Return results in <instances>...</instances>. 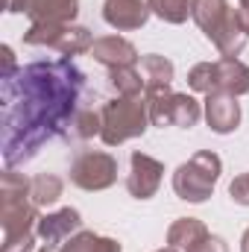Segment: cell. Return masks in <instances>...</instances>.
Here are the masks:
<instances>
[{
	"label": "cell",
	"instance_id": "cell-1",
	"mask_svg": "<svg viewBox=\"0 0 249 252\" xmlns=\"http://www.w3.org/2000/svg\"><path fill=\"white\" fill-rule=\"evenodd\" d=\"M85 76L67 56L32 62L3 79V158L9 167L30 161L38 147L76 121Z\"/></svg>",
	"mask_w": 249,
	"mask_h": 252
},
{
	"label": "cell",
	"instance_id": "cell-2",
	"mask_svg": "<svg viewBox=\"0 0 249 252\" xmlns=\"http://www.w3.org/2000/svg\"><path fill=\"white\" fill-rule=\"evenodd\" d=\"M190 18L205 32V38L217 47L220 56L238 59L247 44V30L241 27L238 9L229 6V0H193Z\"/></svg>",
	"mask_w": 249,
	"mask_h": 252
},
{
	"label": "cell",
	"instance_id": "cell-3",
	"mask_svg": "<svg viewBox=\"0 0 249 252\" xmlns=\"http://www.w3.org/2000/svg\"><path fill=\"white\" fill-rule=\"evenodd\" d=\"M103 144L121 147L132 138H141L150 126V112L144 97H115L103 106Z\"/></svg>",
	"mask_w": 249,
	"mask_h": 252
},
{
	"label": "cell",
	"instance_id": "cell-4",
	"mask_svg": "<svg viewBox=\"0 0 249 252\" xmlns=\"http://www.w3.org/2000/svg\"><path fill=\"white\" fill-rule=\"evenodd\" d=\"M220 173H223V158L217 153H211V150H199V153H193L187 158L185 164L176 167L173 190H176L179 199L199 205V202H205L214 193V185H217Z\"/></svg>",
	"mask_w": 249,
	"mask_h": 252
},
{
	"label": "cell",
	"instance_id": "cell-5",
	"mask_svg": "<svg viewBox=\"0 0 249 252\" xmlns=\"http://www.w3.org/2000/svg\"><path fill=\"white\" fill-rule=\"evenodd\" d=\"M94 35L88 27H76V24H47V21H35L27 32H24V44L32 47H53L62 56H79L88 53L94 47Z\"/></svg>",
	"mask_w": 249,
	"mask_h": 252
},
{
	"label": "cell",
	"instance_id": "cell-6",
	"mask_svg": "<svg viewBox=\"0 0 249 252\" xmlns=\"http://www.w3.org/2000/svg\"><path fill=\"white\" fill-rule=\"evenodd\" d=\"M70 182L82 190H106L118 182V158L106 150H85L70 164Z\"/></svg>",
	"mask_w": 249,
	"mask_h": 252
},
{
	"label": "cell",
	"instance_id": "cell-7",
	"mask_svg": "<svg viewBox=\"0 0 249 252\" xmlns=\"http://www.w3.org/2000/svg\"><path fill=\"white\" fill-rule=\"evenodd\" d=\"M129 164H132V170H129V176H126V190H129L135 199H153V196L158 193V188H161L164 164H161L158 158L141 153V150L132 153Z\"/></svg>",
	"mask_w": 249,
	"mask_h": 252
},
{
	"label": "cell",
	"instance_id": "cell-8",
	"mask_svg": "<svg viewBox=\"0 0 249 252\" xmlns=\"http://www.w3.org/2000/svg\"><path fill=\"white\" fill-rule=\"evenodd\" d=\"M202 118L211 132L217 135H229L241 126V103L235 94H226V91H214V94H205L202 100Z\"/></svg>",
	"mask_w": 249,
	"mask_h": 252
},
{
	"label": "cell",
	"instance_id": "cell-9",
	"mask_svg": "<svg viewBox=\"0 0 249 252\" xmlns=\"http://www.w3.org/2000/svg\"><path fill=\"white\" fill-rule=\"evenodd\" d=\"M38 205L32 199H15V202H0V226H3V244H12L30 232H35L38 223Z\"/></svg>",
	"mask_w": 249,
	"mask_h": 252
},
{
	"label": "cell",
	"instance_id": "cell-10",
	"mask_svg": "<svg viewBox=\"0 0 249 252\" xmlns=\"http://www.w3.org/2000/svg\"><path fill=\"white\" fill-rule=\"evenodd\" d=\"M82 229V214L76 211V208H59V211H53V214H41L38 217V223H35V235H38V241H44V244H64L70 235H76Z\"/></svg>",
	"mask_w": 249,
	"mask_h": 252
},
{
	"label": "cell",
	"instance_id": "cell-11",
	"mask_svg": "<svg viewBox=\"0 0 249 252\" xmlns=\"http://www.w3.org/2000/svg\"><path fill=\"white\" fill-rule=\"evenodd\" d=\"M150 6L147 0H106L103 3V21L112 30H141L150 21Z\"/></svg>",
	"mask_w": 249,
	"mask_h": 252
},
{
	"label": "cell",
	"instance_id": "cell-12",
	"mask_svg": "<svg viewBox=\"0 0 249 252\" xmlns=\"http://www.w3.org/2000/svg\"><path fill=\"white\" fill-rule=\"evenodd\" d=\"M214 91H226V94H249V64L241 59H226L220 56L217 62H211V94Z\"/></svg>",
	"mask_w": 249,
	"mask_h": 252
},
{
	"label": "cell",
	"instance_id": "cell-13",
	"mask_svg": "<svg viewBox=\"0 0 249 252\" xmlns=\"http://www.w3.org/2000/svg\"><path fill=\"white\" fill-rule=\"evenodd\" d=\"M91 56H94V62H100L103 67H109V70H115V67H135V64L141 62L135 44L121 38V35L97 38L94 47H91Z\"/></svg>",
	"mask_w": 249,
	"mask_h": 252
},
{
	"label": "cell",
	"instance_id": "cell-14",
	"mask_svg": "<svg viewBox=\"0 0 249 252\" xmlns=\"http://www.w3.org/2000/svg\"><path fill=\"white\" fill-rule=\"evenodd\" d=\"M211 232H208V226L202 220H196V217H176L170 223V229H167V247H173V250H179V252H187L190 247H196Z\"/></svg>",
	"mask_w": 249,
	"mask_h": 252
},
{
	"label": "cell",
	"instance_id": "cell-15",
	"mask_svg": "<svg viewBox=\"0 0 249 252\" xmlns=\"http://www.w3.org/2000/svg\"><path fill=\"white\" fill-rule=\"evenodd\" d=\"M35 21H47V24H70L79 15V0H30V12Z\"/></svg>",
	"mask_w": 249,
	"mask_h": 252
},
{
	"label": "cell",
	"instance_id": "cell-16",
	"mask_svg": "<svg viewBox=\"0 0 249 252\" xmlns=\"http://www.w3.org/2000/svg\"><path fill=\"white\" fill-rule=\"evenodd\" d=\"M59 252H124V247L115 238H103V235H94V232L79 229L76 235H70L62 247H59Z\"/></svg>",
	"mask_w": 249,
	"mask_h": 252
},
{
	"label": "cell",
	"instance_id": "cell-17",
	"mask_svg": "<svg viewBox=\"0 0 249 252\" xmlns=\"http://www.w3.org/2000/svg\"><path fill=\"white\" fill-rule=\"evenodd\" d=\"M141 76L147 82V88H161V85H170L173 76H176V67L167 56H158V53H147L141 56Z\"/></svg>",
	"mask_w": 249,
	"mask_h": 252
},
{
	"label": "cell",
	"instance_id": "cell-18",
	"mask_svg": "<svg viewBox=\"0 0 249 252\" xmlns=\"http://www.w3.org/2000/svg\"><path fill=\"white\" fill-rule=\"evenodd\" d=\"M202 118V103L190 94H179L173 91V100H170V124L179 126V129H190V126L199 124Z\"/></svg>",
	"mask_w": 249,
	"mask_h": 252
},
{
	"label": "cell",
	"instance_id": "cell-19",
	"mask_svg": "<svg viewBox=\"0 0 249 252\" xmlns=\"http://www.w3.org/2000/svg\"><path fill=\"white\" fill-rule=\"evenodd\" d=\"M144 100H147V112H150V124L153 126H173L170 124V100H173V91L170 85H161V88H147L144 91Z\"/></svg>",
	"mask_w": 249,
	"mask_h": 252
},
{
	"label": "cell",
	"instance_id": "cell-20",
	"mask_svg": "<svg viewBox=\"0 0 249 252\" xmlns=\"http://www.w3.org/2000/svg\"><path fill=\"white\" fill-rule=\"evenodd\" d=\"M62 190H64V182L59 179V176H53V173H41V176H35L32 185H30V199H32L38 208H44V205L59 202Z\"/></svg>",
	"mask_w": 249,
	"mask_h": 252
},
{
	"label": "cell",
	"instance_id": "cell-21",
	"mask_svg": "<svg viewBox=\"0 0 249 252\" xmlns=\"http://www.w3.org/2000/svg\"><path fill=\"white\" fill-rule=\"evenodd\" d=\"M109 79H112L118 97H141L147 91V82L138 67H115V70H109Z\"/></svg>",
	"mask_w": 249,
	"mask_h": 252
},
{
	"label": "cell",
	"instance_id": "cell-22",
	"mask_svg": "<svg viewBox=\"0 0 249 252\" xmlns=\"http://www.w3.org/2000/svg\"><path fill=\"white\" fill-rule=\"evenodd\" d=\"M147 6L164 24H185L193 12V0H147Z\"/></svg>",
	"mask_w": 249,
	"mask_h": 252
},
{
	"label": "cell",
	"instance_id": "cell-23",
	"mask_svg": "<svg viewBox=\"0 0 249 252\" xmlns=\"http://www.w3.org/2000/svg\"><path fill=\"white\" fill-rule=\"evenodd\" d=\"M73 132H76V138H94V135H100L103 132V115H97L91 109H82L76 115V121H73Z\"/></svg>",
	"mask_w": 249,
	"mask_h": 252
},
{
	"label": "cell",
	"instance_id": "cell-24",
	"mask_svg": "<svg viewBox=\"0 0 249 252\" xmlns=\"http://www.w3.org/2000/svg\"><path fill=\"white\" fill-rule=\"evenodd\" d=\"M229 193L238 205H249V173H241L235 176V182L229 185Z\"/></svg>",
	"mask_w": 249,
	"mask_h": 252
},
{
	"label": "cell",
	"instance_id": "cell-25",
	"mask_svg": "<svg viewBox=\"0 0 249 252\" xmlns=\"http://www.w3.org/2000/svg\"><path fill=\"white\" fill-rule=\"evenodd\" d=\"M187 252H229V244L220 235H208V238H202L196 247H190Z\"/></svg>",
	"mask_w": 249,
	"mask_h": 252
},
{
	"label": "cell",
	"instance_id": "cell-26",
	"mask_svg": "<svg viewBox=\"0 0 249 252\" xmlns=\"http://www.w3.org/2000/svg\"><path fill=\"white\" fill-rule=\"evenodd\" d=\"M35 232H30V235H24V238H18V241H12V244H3L0 247V252H32V247H35Z\"/></svg>",
	"mask_w": 249,
	"mask_h": 252
},
{
	"label": "cell",
	"instance_id": "cell-27",
	"mask_svg": "<svg viewBox=\"0 0 249 252\" xmlns=\"http://www.w3.org/2000/svg\"><path fill=\"white\" fill-rule=\"evenodd\" d=\"M0 53H3V73H0V79H12V76L18 73V67H15V53H12L9 44H3Z\"/></svg>",
	"mask_w": 249,
	"mask_h": 252
},
{
	"label": "cell",
	"instance_id": "cell-28",
	"mask_svg": "<svg viewBox=\"0 0 249 252\" xmlns=\"http://www.w3.org/2000/svg\"><path fill=\"white\" fill-rule=\"evenodd\" d=\"M6 12L9 15H21V12H30V0H3Z\"/></svg>",
	"mask_w": 249,
	"mask_h": 252
},
{
	"label": "cell",
	"instance_id": "cell-29",
	"mask_svg": "<svg viewBox=\"0 0 249 252\" xmlns=\"http://www.w3.org/2000/svg\"><path fill=\"white\" fill-rule=\"evenodd\" d=\"M238 18H241V27L247 30V35H249V0L238 3Z\"/></svg>",
	"mask_w": 249,
	"mask_h": 252
},
{
	"label": "cell",
	"instance_id": "cell-30",
	"mask_svg": "<svg viewBox=\"0 0 249 252\" xmlns=\"http://www.w3.org/2000/svg\"><path fill=\"white\" fill-rule=\"evenodd\" d=\"M241 252H249V229L244 232V238H241Z\"/></svg>",
	"mask_w": 249,
	"mask_h": 252
},
{
	"label": "cell",
	"instance_id": "cell-31",
	"mask_svg": "<svg viewBox=\"0 0 249 252\" xmlns=\"http://www.w3.org/2000/svg\"><path fill=\"white\" fill-rule=\"evenodd\" d=\"M38 252H59V247H56V244H44Z\"/></svg>",
	"mask_w": 249,
	"mask_h": 252
},
{
	"label": "cell",
	"instance_id": "cell-32",
	"mask_svg": "<svg viewBox=\"0 0 249 252\" xmlns=\"http://www.w3.org/2000/svg\"><path fill=\"white\" fill-rule=\"evenodd\" d=\"M156 252H179V250H173V247H164V250H156Z\"/></svg>",
	"mask_w": 249,
	"mask_h": 252
}]
</instances>
